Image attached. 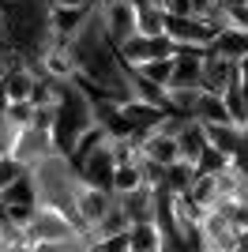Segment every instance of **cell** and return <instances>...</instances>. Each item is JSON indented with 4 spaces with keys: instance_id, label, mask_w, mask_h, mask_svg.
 Masks as SVG:
<instances>
[{
    "instance_id": "33",
    "label": "cell",
    "mask_w": 248,
    "mask_h": 252,
    "mask_svg": "<svg viewBox=\"0 0 248 252\" xmlns=\"http://www.w3.org/2000/svg\"><path fill=\"white\" fill-rule=\"evenodd\" d=\"M8 109V87H4V75H0V113Z\"/></svg>"
},
{
    "instance_id": "36",
    "label": "cell",
    "mask_w": 248,
    "mask_h": 252,
    "mask_svg": "<svg viewBox=\"0 0 248 252\" xmlns=\"http://www.w3.org/2000/svg\"><path fill=\"white\" fill-rule=\"evenodd\" d=\"M0 162H4V158H0Z\"/></svg>"
},
{
    "instance_id": "35",
    "label": "cell",
    "mask_w": 248,
    "mask_h": 252,
    "mask_svg": "<svg viewBox=\"0 0 248 252\" xmlns=\"http://www.w3.org/2000/svg\"><path fill=\"white\" fill-rule=\"evenodd\" d=\"M0 252H8V249H0Z\"/></svg>"
},
{
    "instance_id": "24",
    "label": "cell",
    "mask_w": 248,
    "mask_h": 252,
    "mask_svg": "<svg viewBox=\"0 0 248 252\" xmlns=\"http://www.w3.org/2000/svg\"><path fill=\"white\" fill-rule=\"evenodd\" d=\"M135 72L169 91V87H173V57H169V61H151V64H143V68H135Z\"/></svg>"
},
{
    "instance_id": "12",
    "label": "cell",
    "mask_w": 248,
    "mask_h": 252,
    "mask_svg": "<svg viewBox=\"0 0 248 252\" xmlns=\"http://www.w3.org/2000/svg\"><path fill=\"white\" fill-rule=\"evenodd\" d=\"M139 151H143V158H151V162H158V166H173V162H181V143H177V136H169V132H151V136L139 139Z\"/></svg>"
},
{
    "instance_id": "13",
    "label": "cell",
    "mask_w": 248,
    "mask_h": 252,
    "mask_svg": "<svg viewBox=\"0 0 248 252\" xmlns=\"http://www.w3.org/2000/svg\"><path fill=\"white\" fill-rule=\"evenodd\" d=\"M177 143H181V162H192V166H196L199 155L211 147V143H207V125L196 121V117H185V125L177 132Z\"/></svg>"
},
{
    "instance_id": "10",
    "label": "cell",
    "mask_w": 248,
    "mask_h": 252,
    "mask_svg": "<svg viewBox=\"0 0 248 252\" xmlns=\"http://www.w3.org/2000/svg\"><path fill=\"white\" fill-rule=\"evenodd\" d=\"M113 173H117V158H113V147H109V139H105L102 147H98V151H94V155L79 166V177L87 181V185H94V189L113 192Z\"/></svg>"
},
{
    "instance_id": "5",
    "label": "cell",
    "mask_w": 248,
    "mask_h": 252,
    "mask_svg": "<svg viewBox=\"0 0 248 252\" xmlns=\"http://www.w3.org/2000/svg\"><path fill=\"white\" fill-rule=\"evenodd\" d=\"M53 155H61V151H57V139H53L49 128H38V125H27V128H23L19 139H15V151H11V158H15L23 169L41 166V162L53 158Z\"/></svg>"
},
{
    "instance_id": "14",
    "label": "cell",
    "mask_w": 248,
    "mask_h": 252,
    "mask_svg": "<svg viewBox=\"0 0 248 252\" xmlns=\"http://www.w3.org/2000/svg\"><path fill=\"white\" fill-rule=\"evenodd\" d=\"M87 19H91V8H53V38L57 42H72L87 27Z\"/></svg>"
},
{
    "instance_id": "8",
    "label": "cell",
    "mask_w": 248,
    "mask_h": 252,
    "mask_svg": "<svg viewBox=\"0 0 248 252\" xmlns=\"http://www.w3.org/2000/svg\"><path fill=\"white\" fill-rule=\"evenodd\" d=\"M117 203L113 192H105V189H94V185H87L83 181V189H79V207H75V222H79V230L83 233H94L98 230V222L109 215V207Z\"/></svg>"
},
{
    "instance_id": "23",
    "label": "cell",
    "mask_w": 248,
    "mask_h": 252,
    "mask_svg": "<svg viewBox=\"0 0 248 252\" xmlns=\"http://www.w3.org/2000/svg\"><path fill=\"white\" fill-rule=\"evenodd\" d=\"M147 181H143V169H139V162L135 166H117L113 173V196H128V192H139Z\"/></svg>"
},
{
    "instance_id": "26",
    "label": "cell",
    "mask_w": 248,
    "mask_h": 252,
    "mask_svg": "<svg viewBox=\"0 0 248 252\" xmlns=\"http://www.w3.org/2000/svg\"><path fill=\"white\" fill-rule=\"evenodd\" d=\"M23 128L11 121L8 113H0V158H11V151H15V139H19Z\"/></svg>"
},
{
    "instance_id": "34",
    "label": "cell",
    "mask_w": 248,
    "mask_h": 252,
    "mask_svg": "<svg viewBox=\"0 0 248 252\" xmlns=\"http://www.w3.org/2000/svg\"><path fill=\"white\" fill-rule=\"evenodd\" d=\"M241 4H248V0H222V8H241Z\"/></svg>"
},
{
    "instance_id": "28",
    "label": "cell",
    "mask_w": 248,
    "mask_h": 252,
    "mask_svg": "<svg viewBox=\"0 0 248 252\" xmlns=\"http://www.w3.org/2000/svg\"><path fill=\"white\" fill-rule=\"evenodd\" d=\"M87 252H132V241H128V233H124V237H102V241H94Z\"/></svg>"
},
{
    "instance_id": "21",
    "label": "cell",
    "mask_w": 248,
    "mask_h": 252,
    "mask_svg": "<svg viewBox=\"0 0 248 252\" xmlns=\"http://www.w3.org/2000/svg\"><path fill=\"white\" fill-rule=\"evenodd\" d=\"M196 177H199V169L192 166V162H173V166L165 169V185L162 189L177 192V196H188L192 185H196Z\"/></svg>"
},
{
    "instance_id": "30",
    "label": "cell",
    "mask_w": 248,
    "mask_h": 252,
    "mask_svg": "<svg viewBox=\"0 0 248 252\" xmlns=\"http://www.w3.org/2000/svg\"><path fill=\"white\" fill-rule=\"evenodd\" d=\"M165 15H192V0H162Z\"/></svg>"
},
{
    "instance_id": "11",
    "label": "cell",
    "mask_w": 248,
    "mask_h": 252,
    "mask_svg": "<svg viewBox=\"0 0 248 252\" xmlns=\"http://www.w3.org/2000/svg\"><path fill=\"white\" fill-rule=\"evenodd\" d=\"M203 53L192 45H177L173 53V87H203Z\"/></svg>"
},
{
    "instance_id": "19",
    "label": "cell",
    "mask_w": 248,
    "mask_h": 252,
    "mask_svg": "<svg viewBox=\"0 0 248 252\" xmlns=\"http://www.w3.org/2000/svg\"><path fill=\"white\" fill-rule=\"evenodd\" d=\"M128 241H132V252H162V233H158L155 219H139V222H132Z\"/></svg>"
},
{
    "instance_id": "18",
    "label": "cell",
    "mask_w": 248,
    "mask_h": 252,
    "mask_svg": "<svg viewBox=\"0 0 248 252\" xmlns=\"http://www.w3.org/2000/svg\"><path fill=\"white\" fill-rule=\"evenodd\" d=\"M135 27L143 38H162L165 34V8L147 0V4H135Z\"/></svg>"
},
{
    "instance_id": "2",
    "label": "cell",
    "mask_w": 248,
    "mask_h": 252,
    "mask_svg": "<svg viewBox=\"0 0 248 252\" xmlns=\"http://www.w3.org/2000/svg\"><path fill=\"white\" fill-rule=\"evenodd\" d=\"M31 177H34V189H38V207H53V211H64L68 219H75L83 177H79V169L68 162V155L45 158L41 166L31 169Z\"/></svg>"
},
{
    "instance_id": "29",
    "label": "cell",
    "mask_w": 248,
    "mask_h": 252,
    "mask_svg": "<svg viewBox=\"0 0 248 252\" xmlns=\"http://www.w3.org/2000/svg\"><path fill=\"white\" fill-rule=\"evenodd\" d=\"M222 27L248 31V4H241V8H222Z\"/></svg>"
},
{
    "instance_id": "1",
    "label": "cell",
    "mask_w": 248,
    "mask_h": 252,
    "mask_svg": "<svg viewBox=\"0 0 248 252\" xmlns=\"http://www.w3.org/2000/svg\"><path fill=\"white\" fill-rule=\"evenodd\" d=\"M94 128V98L87 94V87L79 79H61L57 83V125H53V139L61 155H72L87 132Z\"/></svg>"
},
{
    "instance_id": "27",
    "label": "cell",
    "mask_w": 248,
    "mask_h": 252,
    "mask_svg": "<svg viewBox=\"0 0 248 252\" xmlns=\"http://www.w3.org/2000/svg\"><path fill=\"white\" fill-rule=\"evenodd\" d=\"M23 173H27V169H23L19 162H15V158H4V162H0V192H4V189H11V185H15V181L23 177Z\"/></svg>"
},
{
    "instance_id": "22",
    "label": "cell",
    "mask_w": 248,
    "mask_h": 252,
    "mask_svg": "<svg viewBox=\"0 0 248 252\" xmlns=\"http://www.w3.org/2000/svg\"><path fill=\"white\" fill-rule=\"evenodd\" d=\"M196 121H203V125H233V117H229L222 94H211V91H203V98H199Z\"/></svg>"
},
{
    "instance_id": "20",
    "label": "cell",
    "mask_w": 248,
    "mask_h": 252,
    "mask_svg": "<svg viewBox=\"0 0 248 252\" xmlns=\"http://www.w3.org/2000/svg\"><path fill=\"white\" fill-rule=\"evenodd\" d=\"M128 230H132V215H128V211H124V203L117 200L113 207H109V215L98 222V230H94V241H102V237H124Z\"/></svg>"
},
{
    "instance_id": "9",
    "label": "cell",
    "mask_w": 248,
    "mask_h": 252,
    "mask_svg": "<svg viewBox=\"0 0 248 252\" xmlns=\"http://www.w3.org/2000/svg\"><path fill=\"white\" fill-rule=\"evenodd\" d=\"M241 83V64L226 61L222 53L207 49L203 53V91H211V94H226L229 87Z\"/></svg>"
},
{
    "instance_id": "4",
    "label": "cell",
    "mask_w": 248,
    "mask_h": 252,
    "mask_svg": "<svg viewBox=\"0 0 248 252\" xmlns=\"http://www.w3.org/2000/svg\"><path fill=\"white\" fill-rule=\"evenodd\" d=\"M218 23L199 19V15H165V34L177 45H192V49H211L218 38Z\"/></svg>"
},
{
    "instance_id": "7",
    "label": "cell",
    "mask_w": 248,
    "mask_h": 252,
    "mask_svg": "<svg viewBox=\"0 0 248 252\" xmlns=\"http://www.w3.org/2000/svg\"><path fill=\"white\" fill-rule=\"evenodd\" d=\"M98 8H102L105 34H109V42H113L117 49L139 34V27H135V4H132V0H105V4H98Z\"/></svg>"
},
{
    "instance_id": "16",
    "label": "cell",
    "mask_w": 248,
    "mask_h": 252,
    "mask_svg": "<svg viewBox=\"0 0 248 252\" xmlns=\"http://www.w3.org/2000/svg\"><path fill=\"white\" fill-rule=\"evenodd\" d=\"M211 49L222 53V57H226V61H233V64L248 61V31H237V27H222Z\"/></svg>"
},
{
    "instance_id": "15",
    "label": "cell",
    "mask_w": 248,
    "mask_h": 252,
    "mask_svg": "<svg viewBox=\"0 0 248 252\" xmlns=\"http://www.w3.org/2000/svg\"><path fill=\"white\" fill-rule=\"evenodd\" d=\"M38 75L27 68V64H19V68H11L8 75H4V87H8V105L11 102H34V91H38Z\"/></svg>"
},
{
    "instance_id": "32",
    "label": "cell",
    "mask_w": 248,
    "mask_h": 252,
    "mask_svg": "<svg viewBox=\"0 0 248 252\" xmlns=\"http://www.w3.org/2000/svg\"><path fill=\"white\" fill-rule=\"evenodd\" d=\"M8 252H34V245H31V241H23V237H15V241L8 245Z\"/></svg>"
},
{
    "instance_id": "17",
    "label": "cell",
    "mask_w": 248,
    "mask_h": 252,
    "mask_svg": "<svg viewBox=\"0 0 248 252\" xmlns=\"http://www.w3.org/2000/svg\"><path fill=\"white\" fill-rule=\"evenodd\" d=\"M199 98H203V87H169L165 91V109L173 117H196Z\"/></svg>"
},
{
    "instance_id": "3",
    "label": "cell",
    "mask_w": 248,
    "mask_h": 252,
    "mask_svg": "<svg viewBox=\"0 0 248 252\" xmlns=\"http://www.w3.org/2000/svg\"><path fill=\"white\" fill-rule=\"evenodd\" d=\"M79 222L68 219L64 211H53V207H38L34 222L23 230V241L31 245H57V241H75L79 237Z\"/></svg>"
},
{
    "instance_id": "25",
    "label": "cell",
    "mask_w": 248,
    "mask_h": 252,
    "mask_svg": "<svg viewBox=\"0 0 248 252\" xmlns=\"http://www.w3.org/2000/svg\"><path fill=\"white\" fill-rule=\"evenodd\" d=\"M229 166H233V162H229V158L222 155V151H215V147H207L203 155H199V162H196V169H199V173H211V177L226 173Z\"/></svg>"
},
{
    "instance_id": "6",
    "label": "cell",
    "mask_w": 248,
    "mask_h": 252,
    "mask_svg": "<svg viewBox=\"0 0 248 252\" xmlns=\"http://www.w3.org/2000/svg\"><path fill=\"white\" fill-rule=\"evenodd\" d=\"M173 53H177V42L169 34H162V38H143V34H135L132 42L121 45V61L128 64V68H143V64H151V61H169Z\"/></svg>"
},
{
    "instance_id": "31",
    "label": "cell",
    "mask_w": 248,
    "mask_h": 252,
    "mask_svg": "<svg viewBox=\"0 0 248 252\" xmlns=\"http://www.w3.org/2000/svg\"><path fill=\"white\" fill-rule=\"evenodd\" d=\"M53 8H94V0H49Z\"/></svg>"
}]
</instances>
